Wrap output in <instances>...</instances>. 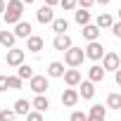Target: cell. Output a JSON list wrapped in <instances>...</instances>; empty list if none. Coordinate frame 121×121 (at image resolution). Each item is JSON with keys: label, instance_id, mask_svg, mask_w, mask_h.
Listing matches in <instances>:
<instances>
[{"label": "cell", "instance_id": "35", "mask_svg": "<svg viewBox=\"0 0 121 121\" xmlns=\"http://www.w3.org/2000/svg\"><path fill=\"white\" fill-rule=\"evenodd\" d=\"M5 12V0H0V14Z\"/></svg>", "mask_w": 121, "mask_h": 121}, {"label": "cell", "instance_id": "24", "mask_svg": "<svg viewBox=\"0 0 121 121\" xmlns=\"http://www.w3.org/2000/svg\"><path fill=\"white\" fill-rule=\"evenodd\" d=\"M107 107H109V109H121V95H119V93H112V95L107 97Z\"/></svg>", "mask_w": 121, "mask_h": 121}, {"label": "cell", "instance_id": "3", "mask_svg": "<svg viewBox=\"0 0 121 121\" xmlns=\"http://www.w3.org/2000/svg\"><path fill=\"white\" fill-rule=\"evenodd\" d=\"M29 86H31V90L36 93V95H43L48 88H50V81H48V76H40V74H33L31 78H29Z\"/></svg>", "mask_w": 121, "mask_h": 121}, {"label": "cell", "instance_id": "25", "mask_svg": "<svg viewBox=\"0 0 121 121\" xmlns=\"http://www.w3.org/2000/svg\"><path fill=\"white\" fill-rule=\"evenodd\" d=\"M76 24H81V26L90 24V12H88V10H78V12H76Z\"/></svg>", "mask_w": 121, "mask_h": 121}, {"label": "cell", "instance_id": "4", "mask_svg": "<svg viewBox=\"0 0 121 121\" xmlns=\"http://www.w3.org/2000/svg\"><path fill=\"white\" fill-rule=\"evenodd\" d=\"M83 55H86L88 59H93V62H100L102 55H104V48H102L100 40H93V43H88V48L83 50Z\"/></svg>", "mask_w": 121, "mask_h": 121}, {"label": "cell", "instance_id": "33", "mask_svg": "<svg viewBox=\"0 0 121 121\" xmlns=\"http://www.w3.org/2000/svg\"><path fill=\"white\" fill-rule=\"evenodd\" d=\"M5 90H7V76L0 74V93H5Z\"/></svg>", "mask_w": 121, "mask_h": 121}, {"label": "cell", "instance_id": "19", "mask_svg": "<svg viewBox=\"0 0 121 121\" xmlns=\"http://www.w3.org/2000/svg\"><path fill=\"white\" fill-rule=\"evenodd\" d=\"M14 40H17V38H14L12 31H0V45H3V48H7V50L14 48Z\"/></svg>", "mask_w": 121, "mask_h": 121}, {"label": "cell", "instance_id": "6", "mask_svg": "<svg viewBox=\"0 0 121 121\" xmlns=\"http://www.w3.org/2000/svg\"><path fill=\"white\" fill-rule=\"evenodd\" d=\"M7 64H10V67H19V64H24V50H19V48H10V50H7Z\"/></svg>", "mask_w": 121, "mask_h": 121}, {"label": "cell", "instance_id": "34", "mask_svg": "<svg viewBox=\"0 0 121 121\" xmlns=\"http://www.w3.org/2000/svg\"><path fill=\"white\" fill-rule=\"evenodd\" d=\"M45 5H48V7H52V5H59V0H45Z\"/></svg>", "mask_w": 121, "mask_h": 121}, {"label": "cell", "instance_id": "37", "mask_svg": "<svg viewBox=\"0 0 121 121\" xmlns=\"http://www.w3.org/2000/svg\"><path fill=\"white\" fill-rule=\"evenodd\" d=\"M22 3H24V7H26V5H33L36 0H22Z\"/></svg>", "mask_w": 121, "mask_h": 121}, {"label": "cell", "instance_id": "11", "mask_svg": "<svg viewBox=\"0 0 121 121\" xmlns=\"http://www.w3.org/2000/svg\"><path fill=\"white\" fill-rule=\"evenodd\" d=\"M43 45H45V40H43L40 36H33V33H31V36L26 38V50H29V52H40Z\"/></svg>", "mask_w": 121, "mask_h": 121}, {"label": "cell", "instance_id": "2", "mask_svg": "<svg viewBox=\"0 0 121 121\" xmlns=\"http://www.w3.org/2000/svg\"><path fill=\"white\" fill-rule=\"evenodd\" d=\"M83 59H86L83 48H74V45H71V48L64 52V64H67V67H71V69L81 67V64H83Z\"/></svg>", "mask_w": 121, "mask_h": 121}, {"label": "cell", "instance_id": "12", "mask_svg": "<svg viewBox=\"0 0 121 121\" xmlns=\"http://www.w3.org/2000/svg\"><path fill=\"white\" fill-rule=\"evenodd\" d=\"M12 33H14V38H29L31 36V24L29 22H17Z\"/></svg>", "mask_w": 121, "mask_h": 121}, {"label": "cell", "instance_id": "10", "mask_svg": "<svg viewBox=\"0 0 121 121\" xmlns=\"http://www.w3.org/2000/svg\"><path fill=\"white\" fill-rule=\"evenodd\" d=\"M36 19H38L40 24H52V19H55V12H52V7L43 5V7L36 12Z\"/></svg>", "mask_w": 121, "mask_h": 121}, {"label": "cell", "instance_id": "9", "mask_svg": "<svg viewBox=\"0 0 121 121\" xmlns=\"http://www.w3.org/2000/svg\"><path fill=\"white\" fill-rule=\"evenodd\" d=\"M62 78H64V83H67L69 88H76V86L81 83V71H78V69H67Z\"/></svg>", "mask_w": 121, "mask_h": 121}, {"label": "cell", "instance_id": "7", "mask_svg": "<svg viewBox=\"0 0 121 121\" xmlns=\"http://www.w3.org/2000/svg\"><path fill=\"white\" fill-rule=\"evenodd\" d=\"M78 97H83V100H93V97H95V83H90V81H81V83H78Z\"/></svg>", "mask_w": 121, "mask_h": 121}, {"label": "cell", "instance_id": "14", "mask_svg": "<svg viewBox=\"0 0 121 121\" xmlns=\"http://www.w3.org/2000/svg\"><path fill=\"white\" fill-rule=\"evenodd\" d=\"M64 71H67V69H64L62 62H50V64H48V76H50V78H62Z\"/></svg>", "mask_w": 121, "mask_h": 121}, {"label": "cell", "instance_id": "20", "mask_svg": "<svg viewBox=\"0 0 121 121\" xmlns=\"http://www.w3.org/2000/svg\"><path fill=\"white\" fill-rule=\"evenodd\" d=\"M114 24V17L112 14H97V19H95V26L97 29H109Z\"/></svg>", "mask_w": 121, "mask_h": 121}, {"label": "cell", "instance_id": "22", "mask_svg": "<svg viewBox=\"0 0 121 121\" xmlns=\"http://www.w3.org/2000/svg\"><path fill=\"white\" fill-rule=\"evenodd\" d=\"M33 76V69L29 67V64H19V69H17V78H22V81H29Z\"/></svg>", "mask_w": 121, "mask_h": 121}, {"label": "cell", "instance_id": "15", "mask_svg": "<svg viewBox=\"0 0 121 121\" xmlns=\"http://www.w3.org/2000/svg\"><path fill=\"white\" fill-rule=\"evenodd\" d=\"M102 78H104V69H102L100 64H93V67L88 69V81H90V83H100Z\"/></svg>", "mask_w": 121, "mask_h": 121}, {"label": "cell", "instance_id": "29", "mask_svg": "<svg viewBox=\"0 0 121 121\" xmlns=\"http://www.w3.org/2000/svg\"><path fill=\"white\" fill-rule=\"evenodd\" d=\"M26 121H43V114L40 112H29L26 114Z\"/></svg>", "mask_w": 121, "mask_h": 121}, {"label": "cell", "instance_id": "1", "mask_svg": "<svg viewBox=\"0 0 121 121\" xmlns=\"http://www.w3.org/2000/svg\"><path fill=\"white\" fill-rule=\"evenodd\" d=\"M22 14H24V3L22 0H10V3H5V24H17L22 22Z\"/></svg>", "mask_w": 121, "mask_h": 121}, {"label": "cell", "instance_id": "21", "mask_svg": "<svg viewBox=\"0 0 121 121\" xmlns=\"http://www.w3.org/2000/svg\"><path fill=\"white\" fill-rule=\"evenodd\" d=\"M29 109H31V102H29V100H17L12 112H14V114H24V116H26V114H29Z\"/></svg>", "mask_w": 121, "mask_h": 121}, {"label": "cell", "instance_id": "26", "mask_svg": "<svg viewBox=\"0 0 121 121\" xmlns=\"http://www.w3.org/2000/svg\"><path fill=\"white\" fill-rule=\"evenodd\" d=\"M22 86H24L22 78H17V76H7V88H10V90H22Z\"/></svg>", "mask_w": 121, "mask_h": 121}, {"label": "cell", "instance_id": "30", "mask_svg": "<svg viewBox=\"0 0 121 121\" xmlns=\"http://www.w3.org/2000/svg\"><path fill=\"white\" fill-rule=\"evenodd\" d=\"M86 119H88V114H83V112H74L69 121H86Z\"/></svg>", "mask_w": 121, "mask_h": 121}, {"label": "cell", "instance_id": "36", "mask_svg": "<svg viewBox=\"0 0 121 121\" xmlns=\"http://www.w3.org/2000/svg\"><path fill=\"white\" fill-rule=\"evenodd\" d=\"M95 3H100V5H109L112 0H95Z\"/></svg>", "mask_w": 121, "mask_h": 121}, {"label": "cell", "instance_id": "23", "mask_svg": "<svg viewBox=\"0 0 121 121\" xmlns=\"http://www.w3.org/2000/svg\"><path fill=\"white\" fill-rule=\"evenodd\" d=\"M67 29H69V22H67V19H52V31H55L57 36L64 33Z\"/></svg>", "mask_w": 121, "mask_h": 121}, {"label": "cell", "instance_id": "18", "mask_svg": "<svg viewBox=\"0 0 121 121\" xmlns=\"http://www.w3.org/2000/svg\"><path fill=\"white\" fill-rule=\"evenodd\" d=\"M88 119H97V121H104V119H107V109H104L102 104H93V107H90V114H88Z\"/></svg>", "mask_w": 121, "mask_h": 121}, {"label": "cell", "instance_id": "5", "mask_svg": "<svg viewBox=\"0 0 121 121\" xmlns=\"http://www.w3.org/2000/svg\"><path fill=\"white\" fill-rule=\"evenodd\" d=\"M102 69H104V71H116V69H121V59H119L116 52H104V55H102Z\"/></svg>", "mask_w": 121, "mask_h": 121}, {"label": "cell", "instance_id": "13", "mask_svg": "<svg viewBox=\"0 0 121 121\" xmlns=\"http://www.w3.org/2000/svg\"><path fill=\"white\" fill-rule=\"evenodd\" d=\"M78 102V93L74 90V88H64V93H62V104L64 107H74Z\"/></svg>", "mask_w": 121, "mask_h": 121}, {"label": "cell", "instance_id": "31", "mask_svg": "<svg viewBox=\"0 0 121 121\" xmlns=\"http://www.w3.org/2000/svg\"><path fill=\"white\" fill-rule=\"evenodd\" d=\"M76 5H81V10H88L95 5V0H76Z\"/></svg>", "mask_w": 121, "mask_h": 121}, {"label": "cell", "instance_id": "28", "mask_svg": "<svg viewBox=\"0 0 121 121\" xmlns=\"http://www.w3.org/2000/svg\"><path fill=\"white\" fill-rule=\"evenodd\" d=\"M59 5H62V10L71 12V10H76V0H59Z\"/></svg>", "mask_w": 121, "mask_h": 121}, {"label": "cell", "instance_id": "8", "mask_svg": "<svg viewBox=\"0 0 121 121\" xmlns=\"http://www.w3.org/2000/svg\"><path fill=\"white\" fill-rule=\"evenodd\" d=\"M52 48H55V50H62V52H67V50L71 48V36H67V33H59V36H55V40H52Z\"/></svg>", "mask_w": 121, "mask_h": 121}, {"label": "cell", "instance_id": "32", "mask_svg": "<svg viewBox=\"0 0 121 121\" xmlns=\"http://www.w3.org/2000/svg\"><path fill=\"white\" fill-rule=\"evenodd\" d=\"M109 29H112V33H114V36H116V38H119V36H121V24H119V22H114V24H112V26H109Z\"/></svg>", "mask_w": 121, "mask_h": 121}, {"label": "cell", "instance_id": "27", "mask_svg": "<svg viewBox=\"0 0 121 121\" xmlns=\"http://www.w3.org/2000/svg\"><path fill=\"white\" fill-rule=\"evenodd\" d=\"M14 119H17V114L12 109H3L0 112V121H14Z\"/></svg>", "mask_w": 121, "mask_h": 121}, {"label": "cell", "instance_id": "16", "mask_svg": "<svg viewBox=\"0 0 121 121\" xmlns=\"http://www.w3.org/2000/svg\"><path fill=\"white\" fill-rule=\"evenodd\" d=\"M83 38H86L88 43L97 40V38H100V29H97L95 24H86V26H83Z\"/></svg>", "mask_w": 121, "mask_h": 121}, {"label": "cell", "instance_id": "17", "mask_svg": "<svg viewBox=\"0 0 121 121\" xmlns=\"http://www.w3.org/2000/svg\"><path fill=\"white\" fill-rule=\"evenodd\" d=\"M31 107H33L36 112H40V114H43V112H48V107H50V100H48L45 95H36V97H33V102H31Z\"/></svg>", "mask_w": 121, "mask_h": 121}]
</instances>
